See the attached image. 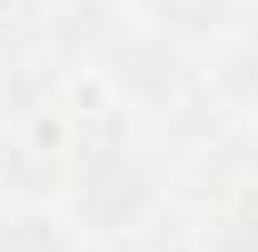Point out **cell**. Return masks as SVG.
<instances>
[{
    "label": "cell",
    "instance_id": "cell-10",
    "mask_svg": "<svg viewBox=\"0 0 258 252\" xmlns=\"http://www.w3.org/2000/svg\"><path fill=\"white\" fill-rule=\"evenodd\" d=\"M124 252H189V247H184V237H179V232H169V227H154V232L134 237Z\"/></svg>",
    "mask_w": 258,
    "mask_h": 252
},
{
    "label": "cell",
    "instance_id": "cell-4",
    "mask_svg": "<svg viewBox=\"0 0 258 252\" xmlns=\"http://www.w3.org/2000/svg\"><path fill=\"white\" fill-rule=\"evenodd\" d=\"M50 35L60 40L64 50H75V55H85V50H104V45L114 40V15H109L104 0H80V5H70L60 20L50 25Z\"/></svg>",
    "mask_w": 258,
    "mask_h": 252
},
{
    "label": "cell",
    "instance_id": "cell-5",
    "mask_svg": "<svg viewBox=\"0 0 258 252\" xmlns=\"http://www.w3.org/2000/svg\"><path fill=\"white\" fill-rule=\"evenodd\" d=\"M70 232L50 213H5L0 218V252H70Z\"/></svg>",
    "mask_w": 258,
    "mask_h": 252
},
{
    "label": "cell",
    "instance_id": "cell-9",
    "mask_svg": "<svg viewBox=\"0 0 258 252\" xmlns=\"http://www.w3.org/2000/svg\"><path fill=\"white\" fill-rule=\"evenodd\" d=\"M219 252H258V203H243L219 222Z\"/></svg>",
    "mask_w": 258,
    "mask_h": 252
},
{
    "label": "cell",
    "instance_id": "cell-7",
    "mask_svg": "<svg viewBox=\"0 0 258 252\" xmlns=\"http://www.w3.org/2000/svg\"><path fill=\"white\" fill-rule=\"evenodd\" d=\"M40 30H45L40 0H0V55L25 50Z\"/></svg>",
    "mask_w": 258,
    "mask_h": 252
},
{
    "label": "cell",
    "instance_id": "cell-3",
    "mask_svg": "<svg viewBox=\"0 0 258 252\" xmlns=\"http://www.w3.org/2000/svg\"><path fill=\"white\" fill-rule=\"evenodd\" d=\"M0 183L25 198H45L64 183V134L50 119H35L20 134L0 139Z\"/></svg>",
    "mask_w": 258,
    "mask_h": 252
},
{
    "label": "cell",
    "instance_id": "cell-1",
    "mask_svg": "<svg viewBox=\"0 0 258 252\" xmlns=\"http://www.w3.org/2000/svg\"><path fill=\"white\" fill-rule=\"evenodd\" d=\"M154 203V183L149 173L119 149H99L85 173H80V193H75V213L90 222L95 232H124L149 213Z\"/></svg>",
    "mask_w": 258,
    "mask_h": 252
},
{
    "label": "cell",
    "instance_id": "cell-2",
    "mask_svg": "<svg viewBox=\"0 0 258 252\" xmlns=\"http://www.w3.org/2000/svg\"><path fill=\"white\" fill-rule=\"evenodd\" d=\"M104 74L139 104H169L189 89V60L169 40H119V45H109Z\"/></svg>",
    "mask_w": 258,
    "mask_h": 252
},
{
    "label": "cell",
    "instance_id": "cell-8",
    "mask_svg": "<svg viewBox=\"0 0 258 252\" xmlns=\"http://www.w3.org/2000/svg\"><path fill=\"white\" fill-rule=\"evenodd\" d=\"M219 79H224V89L238 99V104L258 109V40L238 45V50L228 55V60H224V69H219Z\"/></svg>",
    "mask_w": 258,
    "mask_h": 252
},
{
    "label": "cell",
    "instance_id": "cell-6",
    "mask_svg": "<svg viewBox=\"0 0 258 252\" xmlns=\"http://www.w3.org/2000/svg\"><path fill=\"white\" fill-rule=\"evenodd\" d=\"M144 5L169 35H204L228 15L233 0H144Z\"/></svg>",
    "mask_w": 258,
    "mask_h": 252
}]
</instances>
